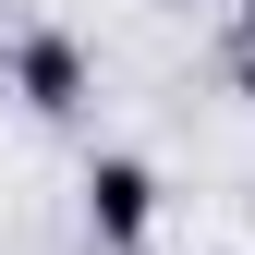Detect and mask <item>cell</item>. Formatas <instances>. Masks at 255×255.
I'll list each match as a JSON object with an SVG mask.
<instances>
[{"mask_svg": "<svg viewBox=\"0 0 255 255\" xmlns=\"http://www.w3.org/2000/svg\"><path fill=\"white\" fill-rule=\"evenodd\" d=\"M0 85H12L37 122H85L98 61H85V37H73V24H24V37H12V61H0Z\"/></svg>", "mask_w": 255, "mask_h": 255, "instance_id": "obj_1", "label": "cell"}, {"mask_svg": "<svg viewBox=\"0 0 255 255\" xmlns=\"http://www.w3.org/2000/svg\"><path fill=\"white\" fill-rule=\"evenodd\" d=\"M85 231H98L110 255H134L158 231V170H146L134 146H98V158H85Z\"/></svg>", "mask_w": 255, "mask_h": 255, "instance_id": "obj_2", "label": "cell"}]
</instances>
